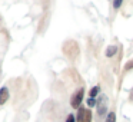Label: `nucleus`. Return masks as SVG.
<instances>
[{"label": "nucleus", "mask_w": 133, "mask_h": 122, "mask_svg": "<svg viewBox=\"0 0 133 122\" xmlns=\"http://www.w3.org/2000/svg\"><path fill=\"white\" fill-rule=\"evenodd\" d=\"M104 122H116V113L113 112H109L107 113V116H106V119H104Z\"/></svg>", "instance_id": "7"}, {"label": "nucleus", "mask_w": 133, "mask_h": 122, "mask_svg": "<svg viewBox=\"0 0 133 122\" xmlns=\"http://www.w3.org/2000/svg\"><path fill=\"white\" fill-rule=\"evenodd\" d=\"M84 115H86V109H84L83 106H80V108H79V111H77V116H76V122H83V119H84Z\"/></svg>", "instance_id": "4"}, {"label": "nucleus", "mask_w": 133, "mask_h": 122, "mask_svg": "<svg viewBox=\"0 0 133 122\" xmlns=\"http://www.w3.org/2000/svg\"><path fill=\"white\" fill-rule=\"evenodd\" d=\"M9 99V89L6 86H3L0 89V105H4Z\"/></svg>", "instance_id": "3"}, {"label": "nucleus", "mask_w": 133, "mask_h": 122, "mask_svg": "<svg viewBox=\"0 0 133 122\" xmlns=\"http://www.w3.org/2000/svg\"><path fill=\"white\" fill-rule=\"evenodd\" d=\"M83 122H92V111L86 109V115H84Z\"/></svg>", "instance_id": "8"}, {"label": "nucleus", "mask_w": 133, "mask_h": 122, "mask_svg": "<svg viewBox=\"0 0 133 122\" xmlns=\"http://www.w3.org/2000/svg\"><path fill=\"white\" fill-rule=\"evenodd\" d=\"M130 101L133 102V88H132V90H130Z\"/></svg>", "instance_id": "13"}, {"label": "nucleus", "mask_w": 133, "mask_h": 122, "mask_svg": "<svg viewBox=\"0 0 133 122\" xmlns=\"http://www.w3.org/2000/svg\"><path fill=\"white\" fill-rule=\"evenodd\" d=\"M116 52H117V46H109L107 50H106V58H112V56H115Z\"/></svg>", "instance_id": "5"}, {"label": "nucleus", "mask_w": 133, "mask_h": 122, "mask_svg": "<svg viewBox=\"0 0 133 122\" xmlns=\"http://www.w3.org/2000/svg\"><path fill=\"white\" fill-rule=\"evenodd\" d=\"M132 68H133V59H132V60H129L126 65H124V70H130Z\"/></svg>", "instance_id": "11"}, {"label": "nucleus", "mask_w": 133, "mask_h": 122, "mask_svg": "<svg viewBox=\"0 0 133 122\" xmlns=\"http://www.w3.org/2000/svg\"><path fill=\"white\" fill-rule=\"evenodd\" d=\"M66 122H76V118H75V115H72V113H70V115L67 116Z\"/></svg>", "instance_id": "12"}, {"label": "nucleus", "mask_w": 133, "mask_h": 122, "mask_svg": "<svg viewBox=\"0 0 133 122\" xmlns=\"http://www.w3.org/2000/svg\"><path fill=\"white\" fill-rule=\"evenodd\" d=\"M99 92H100V88H99V86H93L92 89H90V92H89L90 98H96V96L99 95Z\"/></svg>", "instance_id": "6"}, {"label": "nucleus", "mask_w": 133, "mask_h": 122, "mask_svg": "<svg viewBox=\"0 0 133 122\" xmlns=\"http://www.w3.org/2000/svg\"><path fill=\"white\" fill-rule=\"evenodd\" d=\"M122 3H123V0H113V7H115L116 10H117V9H120Z\"/></svg>", "instance_id": "9"}, {"label": "nucleus", "mask_w": 133, "mask_h": 122, "mask_svg": "<svg viewBox=\"0 0 133 122\" xmlns=\"http://www.w3.org/2000/svg\"><path fill=\"white\" fill-rule=\"evenodd\" d=\"M107 103H106V96H102L97 101V119L104 118V115L107 116Z\"/></svg>", "instance_id": "2"}, {"label": "nucleus", "mask_w": 133, "mask_h": 122, "mask_svg": "<svg viewBox=\"0 0 133 122\" xmlns=\"http://www.w3.org/2000/svg\"><path fill=\"white\" fill-rule=\"evenodd\" d=\"M96 103H97V102H96V99H95V98H89V99H87V105H89L90 108L95 106Z\"/></svg>", "instance_id": "10"}, {"label": "nucleus", "mask_w": 133, "mask_h": 122, "mask_svg": "<svg viewBox=\"0 0 133 122\" xmlns=\"http://www.w3.org/2000/svg\"><path fill=\"white\" fill-rule=\"evenodd\" d=\"M83 96H84V89L83 88H80V89L77 90V92L73 93L72 99H70V105H72V108H80L82 105V101H83Z\"/></svg>", "instance_id": "1"}]
</instances>
